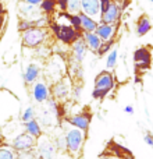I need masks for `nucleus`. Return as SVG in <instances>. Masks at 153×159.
<instances>
[{
    "mask_svg": "<svg viewBox=\"0 0 153 159\" xmlns=\"http://www.w3.org/2000/svg\"><path fill=\"white\" fill-rule=\"evenodd\" d=\"M114 85L116 78L111 71H109V70L100 71L95 78V88L92 91L93 99H103L104 96H107L110 91L114 89Z\"/></svg>",
    "mask_w": 153,
    "mask_h": 159,
    "instance_id": "nucleus-1",
    "label": "nucleus"
},
{
    "mask_svg": "<svg viewBox=\"0 0 153 159\" xmlns=\"http://www.w3.org/2000/svg\"><path fill=\"white\" fill-rule=\"evenodd\" d=\"M67 73V63L61 55H53L49 59L45 67V75L52 84L60 81L61 78L66 77Z\"/></svg>",
    "mask_w": 153,
    "mask_h": 159,
    "instance_id": "nucleus-2",
    "label": "nucleus"
},
{
    "mask_svg": "<svg viewBox=\"0 0 153 159\" xmlns=\"http://www.w3.org/2000/svg\"><path fill=\"white\" fill-rule=\"evenodd\" d=\"M64 134H66V140H67V154L71 158H79L86 134L82 130H78L71 126L67 130H64Z\"/></svg>",
    "mask_w": 153,
    "mask_h": 159,
    "instance_id": "nucleus-3",
    "label": "nucleus"
},
{
    "mask_svg": "<svg viewBox=\"0 0 153 159\" xmlns=\"http://www.w3.org/2000/svg\"><path fill=\"white\" fill-rule=\"evenodd\" d=\"M47 36H49V32L46 28L33 27L22 32V43L27 48H35L36 49L41 45H45Z\"/></svg>",
    "mask_w": 153,
    "mask_h": 159,
    "instance_id": "nucleus-4",
    "label": "nucleus"
},
{
    "mask_svg": "<svg viewBox=\"0 0 153 159\" xmlns=\"http://www.w3.org/2000/svg\"><path fill=\"white\" fill-rule=\"evenodd\" d=\"M52 31L56 35V38L66 45H72L76 39L82 36V32L76 31L72 25H64L55 22V24H52Z\"/></svg>",
    "mask_w": 153,
    "mask_h": 159,
    "instance_id": "nucleus-5",
    "label": "nucleus"
},
{
    "mask_svg": "<svg viewBox=\"0 0 153 159\" xmlns=\"http://www.w3.org/2000/svg\"><path fill=\"white\" fill-rule=\"evenodd\" d=\"M35 151L38 155V159H57L59 157V151L53 140L46 135H42L41 138L36 140Z\"/></svg>",
    "mask_w": 153,
    "mask_h": 159,
    "instance_id": "nucleus-6",
    "label": "nucleus"
},
{
    "mask_svg": "<svg viewBox=\"0 0 153 159\" xmlns=\"http://www.w3.org/2000/svg\"><path fill=\"white\" fill-rule=\"evenodd\" d=\"M72 92V84H71V80L68 77H64L61 78L60 81L55 82L52 84V91L50 93L53 95V98L59 102H64L70 98Z\"/></svg>",
    "mask_w": 153,
    "mask_h": 159,
    "instance_id": "nucleus-7",
    "label": "nucleus"
},
{
    "mask_svg": "<svg viewBox=\"0 0 153 159\" xmlns=\"http://www.w3.org/2000/svg\"><path fill=\"white\" fill-rule=\"evenodd\" d=\"M35 147H36V138L31 137L27 133H20L11 141V148L15 152L31 151V149H35Z\"/></svg>",
    "mask_w": 153,
    "mask_h": 159,
    "instance_id": "nucleus-8",
    "label": "nucleus"
},
{
    "mask_svg": "<svg viewBox=\"0 0 153 159\" xmlns=\"http://www.w3.org/2000/svg\"><path fill=\"white\" fill-rule=\"evenodd\" d=\"M121 11H123V7L118 4L117 2H111L109 10L104 14H102L100 18H99V24H113L117 25L118 20L121 17Z\"/></svg>",
    "mask_w": 153,
    "mask_h": 159,
    "instance_id": "nucleus-9",
    "label": "nucleus"
},
{
    "mask_svg": "<svg viewBox=\"0 0 153 159\" xmlns=\"http://www.w3.org/2000/svg\"><path fill=\"white\" fill-rule=\"evenodd\" d=\"M134 61H135V69L137 70H148L151 66L152 56L149 49L146 48H139L134 52Z\"/></svg>",
    "mask_w": 153,
    "mask_h": 159,
    "instance_id": "nucleus-10",
    "label": "nucleus"
},
{
    "mask_svg": "<svg viewBox=\"0 0 153 159\" xmlns=\"http://www.w3.org/2000/svg\"><path fill=\"white\" fill-rule=\"evenodd\" d=\"M66 121L71 127H75V129L82 130L84 133H86L90 124V115L89 113H76V115L67 117Z\"/></svg>",
    "mask_w": 153,
    "mask_h": 159,
    "instance_id": "nucleus-11",
    "label": "nucleus"
},
{
    "mask_svg": "<svg viewBox=\"0 0 153 159\" xmlns=\"http://www.w3.org/2000/svg\"><path fill=\"white\" fill-rule=\"evenodd\" d=\"M32 96L38 103H43L47 102L50 98V89L45 81H36L32 85Z\"/></svg>",
    "mask_w": 153,
    "mask_h": 159,
    "instance_id": "nucleus-12",
    "label": "nucleus"
},
{
    "mask_svg": "<svg viewBox=\"0 0 153 159\" xmlns=\"http://www.w3.org/2000/svg\"><path fill=\"white\" fill-rule=\"evenodd\" d=\"M81 13L95 20L100 18V0H81Z\"/></svg>",
    "mask_w": 153,
    "mask_h": 159,
    "instance_id": "nucleus-13",
    "label": "nucleus"
},
{
    "mask_svg": "<svg viewBox=\"0 0 153 159\" xmlns=\"http://www.w3.org/2000/svg\"><path fill=\"white\" fill-rule=\"evenodd\" d=\"M86 52H88V46L81 36V38H78L74 43H72V48H71L72 61L81 63V61L85 59V56H86Z\"/></svg>",
    "mask_w": 153,
    "mask_h": 159,
    "instance_id": "nucleus-14",
    "label": "nucleus"
},
{
    "mask_svg": "<svg viewBox=\"0 0 153 159\" xmlns=\"http://www.w3.org/2000/svg\"><path fill=\"white\" fill-rule=\"evenodd\" d=\"M20 14H22L24 20H38L42 17V11L38 6H32L28 3H21L20 4Z\"/></svg>",
    "mask_w": 153,
    "mask_h": 159,
    "instance_id": "nucleus-15",
    "label": "nucleus"
},
{
    "mask_svg": "<svg viewBox=\"0 0 153 159\" xmlns=\"http://www.w3.org/2000/svg\"><path fill=\"white\" fill-rule=\"evenodd\" d=\"M116 31H117V25H113V24H99L95 32L98 34V36L102 39V42H106V41H110V39H114Z\"/></svg>",
    "mask_w": 153,
    "mask_h": 159,
    "instance_id": "nucleus-16",
    "label": "nucleus"
},
{
    "mask_svg": "<svg viewBox=\"0 0 153 159\" xmlns=\"http://www.w3.org/2000/svg\"><path fill=\"white\" fill-rule=\"evenodd\" d=\"M82 39L86 43L88 49H90L92 52H98L102 45V39L99 38L96 32H82Z\"/></svg>",
    "mask_w": 153,
    "mask_h": 159,
    "instance_id": "nucleus-17",
    "label": "nucleus"
},
{
    "mask_svg": "<svg viewBox=\"0 0 153 159\" xmlns=\"http://www.w3.org/2000/svg\"><path fill=\"white\" fill-rule=\"evenodd\" d=\"M79 17H81V30L82 32H95L96 28L99 25V21L92 17L86 16L84 13H79Z\"/></svg>",
    "mask_w": 153,
    "mask_h": 159,
    "instance_id": "nucleus-18",
    "label": "nucleus"
},
{
    "mask_svg": "<svg viewBox=\"0 0 153 159\" xmlns=\"http://www.w3.org/2000/svg\"><path fill=\"white\" fill-rule=\"evenodd\" d=\"M24 127H25V133H27V134H29L31 137L36 138V140H38V138H41L42 135H43L42 127H41V124H39V121L36 120V119L24 123Z\"/></svg>",
    "mask_w": 153,
    "mask_h": 159,
    "instance_id": "nucleus-19",
    "label": "nucleus"
},
{
    "mask_svg": "<svg viewBox=\"0 0 153 159\" xmlns=\"http://www.w3.org/2000/svg\"><path fill=\"white\" fill-rule=\"evenodd\" d=\"M39 74H41V69H39L38 64L31 63L29 66L25 69L24 73V81L27 84H32V82H36V80L39 78Z\"/></svg>",
    "mask_w": 153,
    "mask_h": 159,
    "instance_id": "nucleus-20",
    "label": "nucleus"
},
{
    "mask_svg": "<svg viewBox=\"0 0 153 159\" xmlns=\"http://www.w3.org/2000/svg\"><path fill=\"white\" fill-rule=\"evenodd\" d=\"M152 30V22L146 16H142L137 22V35L143 36Z\"/></svg>",
    "mask_w": 153,
    "mask_h": 159,
    "instance_id": "nucleus-21",
    "label": "nucleus"
},
{
    "mask_svg": "<svg viewBox=\"0 0 153 159\" xmlns=\"http://www.w3.org/2000/svg\"><path fill=\"white\" fill-rule=\"evenodd\" d=\"M53 143H55L59 154H67V140H66V134H64V133L56 135V137L53 138Z\"/></svg>",
    "mask_w": 153,
    "mask_h": 159,
    "instance_id": "nucleus-22",
    "label": "nucleus"
},
{
    "mask_svg": "<svg viewBox=\"0 0 153 159\" xmlns=\"http://www.w3.org/2000/svg\"><path fill=\"white\" fill-rule=\"evenodd\" d=\"M56 0H42V3L39 4V8L43 14H50L55 13L56 10Z\"/></svg>",
    "mask_w": 153,
    "mask_h": 159,
    "instance_id": "nucleus-23",
    "label": "nucleus"
},
{
    "mask_svg": "<svg viewBox=\"0 0 153 159\" xmlns=\"http://www.w3.org/2000/svg\"><path fill=\"white\" fill-rule=\"evenodd\" d=\"M117 60H118V52L117 49H111L107 53V59H106V67L107 69H114L117 66Z\"/></svg>",
    "mask_w": 153,
    "mask_h": 159,
    "instance_id": "nucleus-24",
    "label": "nucleus"
},
{
    "mask_svg": "<svg viewBox=\"0 0 153 159\" xmlns=\"http://www.w3.org/2000/svg\"><path fill=\"white\" fill-rule=\"evenodd\" d=\"M0 159H17V152L11 147L2 145L0 147Z\"/></svg>",
    "mask_w": 153,
    "mask_h": 159,
    "instance_id": "nucleus-25",
    "label": "nucleus"
},
{
    "mask_svg": "<svg viewBox=\"0 0 153 159\" xmlns=\"http://www.w3.org/2000/svg\"><path fill=\"white\" fill-rule=\"evenodd\" d=\"M114 39H110V41H106V42H102V45H100V48H99V50L96 52V55L100 57V56H104V55H107V53L111 50V48L114 46Z\"/></svg>",
    "mask_w": 153,
    "mask_h": 159,
    "instance_id": "nucleus-26",
    "label": "nucleus"
},
{
    "mask_svg": "<svg viewBox=\"0 0 153 159\" xmlns=\"http://www.w3.org/2000/svg\"><path fill=\"white\" fill-rule=\"evenodd\" d=\"M67 13L68 14H79L81 13V0H68Z\"/></svg>",
    "mask_w": 153,
    "mask_h": 159,
    "instance_id": "nucleus-27",
    "label": "nucleus"
},
{
    "mask_svg": "<svg viewBox=\"0 0 153 159\" xmlns=\"http://www.w3.org/2000/svg\"><path fill=\"white\" fill-rule=\"evenodd\" d=\"M68 22H70V25H72L76 31L82 32V30H81V17H79V14H68Z\"/></svg>",
    "mask_w": 153,
    "mask_h": 159,
    "instance_id": "nucleus-28",
    "label": "nucleus"
},
{
    "mask_svg": "<svg viewBox=\"0 0 153 159\" xmlns=\"http://www.w3.org/2000/svg\"><path fill=\"white\" fill-rule=\"evenodd\" d=\"M33 27H36V20H21L18 22V30L21 32H24V31L33 28Z\"/></svg>",
    "mask_w": 153,
    "mask_h": 159,
    "instance_id": "nucleus-29",
    "label": "nucleus"
},
{
    "mask_svg": "<svg viewBox=\"0 0 153 159\" xmlns=\"http://www.w3.org/2000/svg\"><path fill=\"white\" fill-rule=\"evenodd\" d=\"M33 119H35V109H33L32 106L27 107L21 116V120L24 121V123H27V121H31V120H33Z\"/></svg>",
    "mask_w": 153,
    "mask_h": 159,
    "instance_id": "nucleus-30",
    "label": "nucleus"
},
{
    "mask_svg": "<svg viewBox=\"0 0 153 159\" xmlns=\"http://www.w3.org/2000/svg\"><path fill=\"white\" fill-rule=\"evenodd\" d=\"M17 159H38V155L35 149H31V151L17 152Z\"/></svg>",
    "mask_w": 153,
    "mask_h": 159,
    "instance_id": "nucleus-31",
    "label": "nucleus"
},
{
    "mask_svg": "<svg viewBox=\"0 0 153 159\" xmlns=\"http://www.w3.org/2000/svg\"><path fill=\"white\" fill-rule=\"evenodd\" d=\"M111 2H113V0H100V16H102V14H104L107 10H109Z\"/></svg>",
    "mask_w": 153,
    "mask_h": 159,
    "instance_id": "nucleus-32",
    "label": "nucleus"
},
{
    "mask_svg": "<svg viewBox=\"0 0 153 159\" xmlns=\"http://www.w3.org/2000/svg\"><path fill=\"white\" fill-rule=\"evenodd\" d=\"M72 98L75 99V101H78L79 98H81V93H82V87L81 85H75V87H72Z\"/></svg>",
    "mask_w": 153,
    "mask_h": 159,
    "instance_id": "nucleus-33",
    "label": "nucleus"
},
{
    "mask_svg": "<svg viewBox=\"0 0 153 159\" xmlns=\"http://www.w3.org/2000/svg\"><path fill=\"white\" fill-rule=\"evenodd\" d=\"M56 4L59 6V8L61 10V13H67V4H68V0H56Z\"/></svg>",
    "mask_w": 153,
    "mask_h": 159,
    "instance_id": "nucleus-34",
    "label": "nucleus"
},
{
    "mask_svg": "<svg viewBox=\"0 0 153 159\" xmlns=\"http://www.w3.org/2000/svg\"><path fill=\"white\" fill-rule=\"evenodd\" d=\"M143 141H145L149 147H153V134H151V133H146V134L143 135Z\"/></svg>",
    "mask_w": 153,
    "mask_h": 159,
    "instance_id": "nucleus-35",
    "label": "nucleus"
},
{
    "mask_svg": "<svg viewBox=\"0 0 153 159\" xmlns=\"http://www.w3.org/2000/svg\"><path fill=\"white\" fill-rule=\"evenodd\" d=\"M25 3H28V4H32V6H39L42 3V0H24Z\"/></svg>",
    "mask_w": 153,
    "mask_h": 159,
    "instance_id": "nucleus-36",
    "label": "nucleus"
},
{
    "mask_svg": "<svg viewBox=\"0 0 153 159\" xmlns=\"http://www.w3.org/2000/svg\"><path fill=\"white\" fill-rule=\"evenodd\" d=\"M124 112L128 113V115H132V113H134V107H132L131 105H127V106L124 107Z\"/></svg>",
    "mask_w": 153,
    "mask_h": 159,
    "instance_id": "nucleus-37",
    "label": "nucleus"
},
{
    "mask_svg": "<svg viewBox=\"0 0 153 159\" xmlns=\"http://www.w3.org/2000/svg\"><path fill=\"white\" fill-rule=\"evenodd\" d=\"M99 159H111V155H110V157H107V155H103V157H100Z\"/></svg>",
    "mask_w": 153,
    "mask_h": 159,
    "instance_id": "nucleus-38",
    "label": "nucleus"
},
{
    "mask_svg": "<svg viewBox=\"0 0 153 159\" xmlns=\"http://www.w3.org/2000/svg\"><path fill=\"white\" fill-rule=\"evenodd\" d=\"M72 159H81V158H72Z\"/></svg>",
    "mask_w": 153,
    "mask_h": 159,
    "instance_id": "nucleus-39",
    "label": "nucleus"
},
{
    "mask_svg": "<svg viewBox=\"0 0 153 159\" xmlns=\"http://www.w3.org/2000/svg\"><path fill=\"white\" fill-rule=\"evenodd\" d=\"M151 2H152V3H153V0H151Z\"/></svg>",
    "mask_w": 153,
    "mask_h": 159,
    "instance_id": "nucleus-40",
    "label": "nucleus"
}]
</instances>
